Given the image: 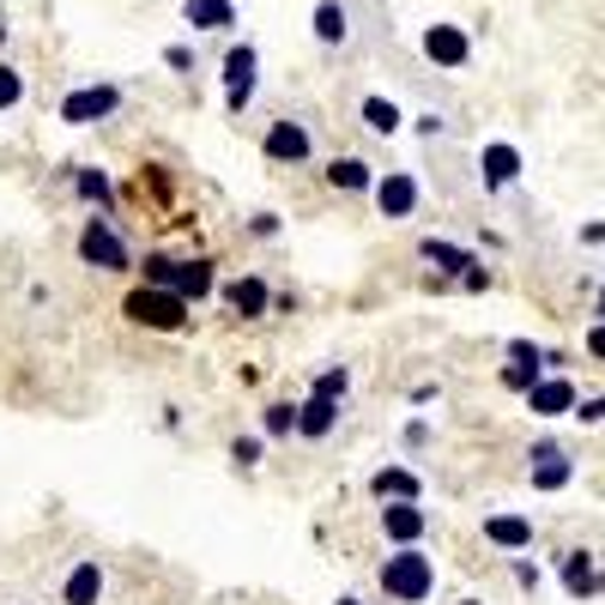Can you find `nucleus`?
Here are the masks:
<instances>
[{"mask_svg":"<svg viewBox=\"0 0 605 605\" xmlns=\"http://www.w3.org/2000/svg\"><path fill=\"white\" fill-rule=\"evenodd\" d=\"M461 605H478V600H461Z\"/></svg>","mask_w":605,"mask_h":605,"instance_id":"41","label":"nucleus"},{"mask_svg":"<svg viewBox=\"0 0 605 605\" xmlns=\"http://www.w3.org/2000/svg\"><path fill=\"white\" fill-rule=\"evenodd\" d=\"M424 526H430V514H424L418 502H388V509H382V533L400 545V551L424 539Z\"/></svg>","mask_w":605,"mask_h":605,"instance_id":"12","label":"nucleus"},{"mask_svg":"<svg viewBox=\"0 0 605 605\" xmlns=\"http://www.w3.org/2000/svg\"><path fill=\"white\" fill-rule=\"evenodd\" d=\"M116 109H121L116 85H80V92L61 97V121H67V128H92V121L116 116Z\"/></svg>","mask_w":605,"mask_h":605,"instance_id":"5","label":"nucleus"},{"mask_svg":"<svg viewBox=\"0 0 605 605\" xmlns=\"http://www.w3.org/2000/svg\"><path fill=\"white\" fill-rule=\"evenodd\" d=\"M588 352H593V357H605V321H600V328L588 333Z\"/></svg>","mask_w":605,"mask_h":605,"instance_id":"37","label":"nucleus"},{"mask_svg":"<svg viewBox=\"0 0 605 605\" xmlns=\"http://www.w3.org/2000/svg\"><path fill=\"white\" fill-rule=\"evenodd\" d=\"M297 424H302V406H285V400H278V406H266L261 430H266V436H290Z\"/></svg>","mask_w":605,"mask_h":605,"instance_id":"26","label":"nucleus"},{"mask_svg":"<svg viewBox=\"0 0 605 605\" xmlns=\"http://www.w3.org/2000/svg\"><path fill=\"white\" fill-rule=\"evenodd\" d=\"M73 188H80L92 206H104V212H109V200H116V194H109V176L104 170H73Z\"/></svg>","mask_w":605,"mask_h":605,"instance_id":"25","label":"nucleus"},{"mask_svg":"<svg viewBox=\"0 0 605 605\" xmlns=\"http://www.w3.org/2000/svg\"><path fill=\"white\" fill-rule=\"evenodd\" d=\"M316 37L321 43H345V37H352V13H345L340 0H321V7H316Z\"/></svg>","mask_w":605,"mask_h":605,"instance_id":"22","label":"nucleus"},{"mask_svg":"<svg viewBox=\"0 0 605 605\" xmlns=\"http://www.w3.org/2000/svg\"><path fill=\"white\" fill-rule=\"evenodd\" d=\"M224 302H230V309H237L242 321H254V316H266L273 290H266L261 278H230V285H224Z\"/></svg>","mask_w":605,"mask_h":605,"instance_id":"17","label":"nucleus"},{"mask_svg":"<svg viewBox=\"0 0 605 605\" xmlns=\"http://www.w3.org/2000/svg\"><path fill=\"white\" fill-rule=\"evenodd\" d=\"M526 473H533V490H564L569 478H576V461H569L557 442H539V448H533V466H526Z\"/></svg>","mask_w":605,"mask_h":605,"instance_id":"9","label":"nucleus"},{"mask_svg":"<svg viewBox=\"0 0 605 605\" xmlns=\"http://www.w3.org/2000/svg\"><path fill=\"white\" fill-rule=\"evenodd\" d=\"M80 261L97 266V273H128L133 254H128V242L109 230V218H92V224L80 230Z\"/></svg>","mask_w":605,"mask_h":605,"instance_id":"4","label":"nucleus"},{"mask_svg":"<svg viewBox=\"0 0 605 605\" xmlns=\"http://www.w3.org/2000/svg\"><path fill=\"white\" fill-rule=\"evenodd\" d=\"M164 61H170V67H176V73H188V67H194V55H188V49H182V43H170V49H164Z\"/></svg>","mask_w":605,"mask_h":605,"instance_id":"34","label":"nucleus"},{"mask_svg":"<svg viewBox=\"0 0 605 605\" xmlns=\"http://www.w3.org/2000/svg\"><path fill=\"white\" fill-rule=\"evenodd\" d=\"M364 128L369 133H400V109L388 97H364Z\"/></svg>","mask_w":605,"mask_h":605,"instance_id":"24","label":"nucleus"},{"mask_svg":"<svg viewBox=\"0 0 605 605\" xmlns=\"http://www.w3.org/2000/svg\"><path fill=\"white\" fill-rule=\"evenodd\" d=\"M600 321H605V290H600Z\"/></svg>","mask_w":605,"mask_h":605,"instance_id":"38","label":"nucleus"},{"mask_svg":"<svg viewBox=\"0 0 605 605\" xmlns=\"http://www.w3.org/2000/svg\"><path fill=\"white\" fill-rule=\"evenodd\" d=\"M564 588L576 600H593L600 593V576H593V551H564Z\"/></svg>","mask_w":605,"mask_h":605,"instance_id":"21","label":"nucleus"},{"mask_svg":"<svg viewBox=\"0 0 605 605\" xmlns=\"http://www.w3.org/2000/svg\"><path fill=\"white\" fill-rule=\"evenodd\" d=\"M418 200H424V188H418L412 170H388L382 182H376V206H382V218H412Z\"/></svg>","mask_w":605,"mask_h":605,"instance_id":"7","label":"nucleus"},{"mask_svg":"<svg viewBox=\"0 0 605 605\" xmlns=\"http://www.w3.org/2000/svg\"><path fill=\"white\" fill-rule=\"evenodd\" d=\"M576 406L581 400H576V382H569V376H545V382L526 394V412H533V418H569Z\"/></svg>","mask_w":605,"mask_h":605,"instance_id":"8","label":"nucleus"},{"mask_svg":"<svg viewBox=\"0 0 605 605\" xmlns=\"http://www.w3.org/2000/svg\"><path fill=\"white\" fill-rule=\"evenodd\" d=\"M485 539L497 551H533V521L526 514H485Z\"/></svg>","mask_w":605,"mask_h":605,"instance_id":"14","label":"nucleus"},{"mask_svg":"<svg viewBox=\"0 0 605 605\" xmlns=\"http://www.w3.org/2000/svg\"><path fill=\"white\" fill-rule=\"evenodd\" d=\"M345 388H352V369H345V364H333V369H321V376H316L321 400H345Z\"/></svg>","mask_w":605,"mask_h":605,"instance_id":"27","label":"nucleus"},{"mask_svg":"<svg viewBox=\"0 0 605 605\" xmlns=\"http://www.w3.org/2000/svg\"><path fill=\"white\" fill-rule=\"evenodd\" d=\"M576 418H581V424H605V394H600V400H581Z\"/></svg>","mask_w":605,"mask_h":605,"instance_id":"32","label":"nucleus"},{"mask_svg":"<svg viewBox=\"0 0 605 605\" xmlns=\"http://www.w3.org/2000/svg\"><path fill=\"white\" fill-rule=\"evenodd\" d=\"M509 364H545V352H539V345H526V340H514L509 345Z\"/></svg>","mask_w":605,"mask_h":605,"instance_id":"31","label":"nucleus"},{"mask_svg":"<svg viewBox=\"0 0 605 605\" xmlns=\"http://www.w3.org/2000/svg\"><path fill=\"white\" fill-rule=\"evenodd\" d=\"M254 67H261V55L249 49V43H237V49L224 55V104L237 109H249V97H254Z\"/></svg>","mask_w":605,"mask_h":605,"instance_id":"6","label":"nucleus"},{"mask_svg":"<svg viewBox=\"0 0 605 605\" xmlns=\"http://www.w3.org/2000/svg\"><path fill=\"white\" fill-rule=\"evenodd\" d=\"M376 581H382L388 600H400V605H424V600L436 593V564L418 551V545H406V551H394L382 569H376Z\"/></svg>","mask_w":605,"mask_h":605,"instance_id":"1","label":"nucleus"},{"mask_svg":"<svg viewBox=\"0 0 605 605\" xmlns=\"http://www.w3.org/2000/svg\"><path fill=\"white\" fill-rule=\"evenodd\" d=\"M128 321L170 333V328H182V321H188V297H176V290H158V285H145V290H133V297H128Z\"/></svg>","mask_w":605,"mask_h":605,"instance_id":"3","label":"nucleus"},{"mask_svg":"<svg viewBox=\"0 0 605 605\" xmlns=\"http://www.w3.org/2000/svg\"><path fill=\"white\" fill-rule=\"evenodd\" d=\"M230 461H237V466H261V436H237V442H230Z\"/></svg>","mask_w":605,"mask_h":605,"instance_id":"30","label":"nucleus"},{"mask_svg":"<svg viewBox=\"0 0 605 605\" xmlns=\"http://www.w3.org/2000/svg\"><path fill=\"white\" fill-rule=\"evenodd\" d=\"M0 49H7V25H0Z\"/></svg>","mask_w":605,"mask_h":605,"instance_id":"39","label":"nucleus"},{"mask_svg":"<svg viewBox=\"0 0 605 605\" xmlns=\"http://www.w3.org/2000/svg\"><path fill=\"white\" fill-rule=\"evenodd\" d=\"M478 176H485V188H509L514 176H521V152H514V145H485V152H478Z\"/></svg>","mask_w":605,"mask_h":605,"instance_id":"15","label":"nucleus"},{"mask_svg":"<svg viewBox=\"0 0 605 605\" xmlns=\"http://www.w3.org/2000/svg\"><path fill=\"white\" fill-rule=\"evenodd\" d=\"M340 605H364V600H340Z\"/></svg>","mask_w":605,"mask_h":605,"instance_id":"40","label":"nucleus"},{"mask_svg":"<svg viewBox=\"0 0 605 605\" xmlns=\"http://www.w3.org/2000/svg\"><path fill=\"white\" fill-rule=\"evenodd\" d=\"M539 382H545L539 364H509V369H502V388H514V394H533Z\"/></svg>","mask_w":605,"mask_h":605,"instance_id":"28","label":"nucleus"},{"mask_svg":"<svg viewBox=\"0 0 605 605\" xmlns=\"http://www.w3.org/2000/svg\"><path fill=\"white\" fill-rule=\"evenodd\" d=\"M514 581H521V588H539V564H526V557H514Z\"/></svg>","mask_w":605,"mask_h":605,"instance_id":"33","label":"nucleus"},{"mask_svg":"<svg viewBox=\"0 0 605 605\" xmlns=\"http://www.w3.org/2000/svg\"><path fill=\"white\" fill-rule=\"evenodd\" d=\"M418 254H424V261H430V266H442V273H461V278H466V273H473V266H478V261H473V254H466V249H454V242H436V237L424 242Z\"/></svg>","mask_w":605,"mask_h":605,"instance_id":"23","label":"nucleus"},{"mask_svg":"<svg viewBox=\"0 0 605 605\" xmlns=\"http://www.w3.org/2000/svg\"><path fill=\"white\" fill-rule=\"evenodd\" d=\"M182 19L194 31H230L237 25V7L230 0H182Z\"/></svg>","mask_w":605,"mask_h":605,"instance_id":"18","label":"nucleus"},{"mask_svg":"<svg viewBox=\"0 0 605 605\" xmlns=\"http://www.w3.org/2000/svg\"><path fill=\"white\" fill-rule=\"evenodd\" d=\"M424 55H430L436 67H466L473 61V43H466L461 25H430L424 31Z\"/></svg>","mask_w":605,"mask_h":605,"instance_id":"10","label":"nucleus"},{"mask_svg":"<svg viewBox=\"0 0 605 605\" xmlns=\"http://www.w3.org/2000/svg\"><path fill=\"white\" fill-rule=\"evenodd\" d=\"M261 145H266V158L273 164H302L309 158V128H302V121H273Z\"/></svg>","mask_w":605,"mask_h":605,"instance_id":"11","label":"nucleus"},{"mask_svg":"<svg viewBox=\"0 0 605 605\" xmlns=\"http://www.w3.org/2000/svg\"><path fill=\"white\" fill-rule=\"evenodd\" d=\"M145 285L176 290V297H206L212 290V266L206 261H170V254H145Z\"/></svg>","mask_w":605,"mask_h":605,"instance_id":"2","label":"nucleus"},{"mask_svg":"<svg viewBox=\"0 0 605 605\" xmlns=\"http://www.w3.org/2000/svg\"><path fill=\"white\" fill-rule=\"evenodd\" d=\"M424 442H430V424L412 418V424H406V448H424Z\"/></svg>","mask_w":605,"mask_h":605,"instance_id":"35","label":"nucleus"},{"mask_svg":"<svg viewBox=\"0 0 605 605\" xmlns=\"http://www.w3.org/2000/svg\"><path fill=\"white\" fill-rule=\"evenodd\" d=\"M328 182H333V188H345V194H364V188L376 194V182H382V176L369 170L364 158H333V164H328Z\"/></svg>","mask_w":605,"mask_h":605,"instance_id":"20","label":"nucleus"},{"mask_svg":"<svg viewBox=\"0 0 605 605\" xmlns=\"http://www.w3.org/2000/svg\"><path fill=\"white\" fill-rule=\"evenodd\" d=\"M97 600H104V564H97V557H85V564L67 569L61 605H97Z\"/></svg>","mask_w":605,"mask_h":605,"instance_id":"13","label":"nucleus"},{"mask_svg":"<svg viewBox=\"0 0 605 605\" xmlns=\"http://www.w3.org/2000/svg\"><path fill=\"white\" fill-rule=\"evenodd\" d=\"M369 497H382V502H418L424 485H418V473H406V466H382V473L369 478Z\"/></svg>","mask_w":605,"mask_h":605,"instance_id":"16","label":"nucleus"},{"mask_svg":"<svg viewBox=\"0 0 605 605\" xmlns=\"http://www.w3.org/2000/svg\"><path fill=\"white\" fill-rule=\"evenodd\" d=\"M254 237H278V218H273V212H254Z\"/></svg>","mask_w":605,"mask_h":605,"instance_id":"36","label":"nucleus"},{"mask_svg":"<svg viewBox=\"0 0 605 605\" xmlns=\"http://www.w3.org/2000/svg\"><path fill=\"white\" fill-rule=\"evenodd\" d=\"M333 424H340V400H321V394L302 400V424H297V436L321 442V436H333Z\"/></svg>","mask_w":605,"mask_h":605,"instance_id":"19","label":"nucleus"},{"mask_svg":"<svg viewBox=\"0 0 605 605\" xmlns=\"http://www.w3.org/2000/svg\"><path fill=\"white\" fill-rule=\"evenodd\" d=\"M19 97H25V80H19V73H13L7 61H0V109H13Z\"/></svg>","mask_w":605,"mask_h":605,"instance_id":"29","label":"nucleus"}]
</instances>
